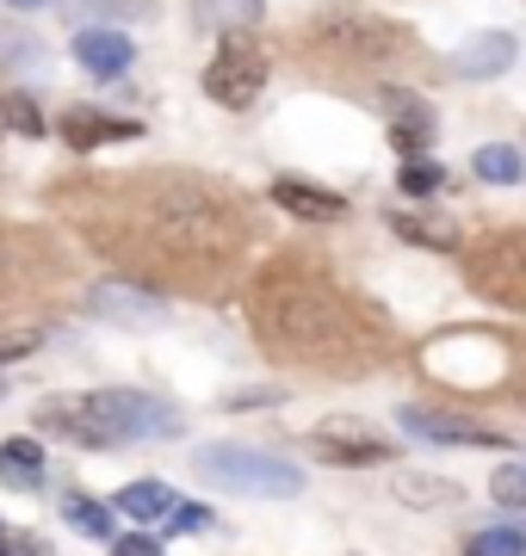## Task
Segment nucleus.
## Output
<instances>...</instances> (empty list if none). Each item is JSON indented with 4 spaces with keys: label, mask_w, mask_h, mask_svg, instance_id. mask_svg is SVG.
I'll return each mask as SVG.
<instances>
[{
    "label": "nucleus",
    "mask_w": 526,
    "mask_h": 556,
    "mask_svg": "<svg viewBox=\"0 0 526 556\" xmlns=\"http://www.w3.org/2000/svg\"><path fill=\"white\" fill-rule=\"evenodd\" d=\"M261 334L266 346L310 358V365H341L360 353V321L323 285H273L261 298Z\"/></svg>",
    "instance_id": "1"
},
{
    "label": "nucleus",
    "mask_w": 526,
    "mask_h": 556,
    "mask_svg": "<svg viewBox=\"0 0 526 556\" xmlns=\"http://www.w3.org/2000/svg\"><path fill=\"white\" fill-rule=\"evenodd\" d=\"M155 241L180 260H223L236 248V204L199 179H174L155 204Z\"/></svg>",
    "instance_id": "2"
},
{
    "label": "nucleus",
    "mask_w": 526,
    "mask_h": 556,
    "mask_svg": "<svg viewBox=\"0 0 526 556\" xmlns=\"http://www.w3.org/2000/svg\"><path fill=\"white\" fill-rule=\"evenodd\" d=\"M192 470H199V482H211L223 495H254V501L304 495V470L273 452H254V445H199Z\"/></svg>",
    "instance_id": "3"
},
{
    "label": "nucleus",
    "mask_w": 526,
    "mask_h": 556,
    "mask_svg": "<svg viewBox=\"0 0 526 556\" xmlns=\"http://www.w3.org/2000/svg\"><path fill=\"white\" fill-rule=\"evenodd\" d=\"M310 38L323 43L335 62H353V68H372V62H390V56L409 50V38L397 31V25L372 20V13H360V7H323V20H316Z\"/></svg>",
    "instance_id": "4"
},
{
    "label": "nucleus",
    "mask_w": 526,
    "mask_h": 556,
    "mask_svg": "<svg viewBox=\"0 0 526 556\" xmlns=\"http://www.w3.org/2000/svg\"><path fill=\"white\" fill-rule=\"evenodd\" d=\"M310 452L323 457V464H335V470H378V464L397 457V445L360 415H328L310 427Z\"/></svg>",
    "instance_id": "5"
},
{
    "label": "nucleus",
    "mask_w": 526,
    "mask_h": 556,
    "mask_svg": "<svg viewBox=\"0 0 526 556\" xmlns=\"http://www.w3.org/2000/svg\"><path fill=\"white\" fill-rule=\"evenodd\" d=\"M204 93H211L223 112H248V105L266 93V56L248 38H223L217 56L204 62Z\"/></svg>",
    "instance_id": "6"
},
{
    "label": "nucleus",
    "mask_w": 526,
    "mask_h": 556,
    "mask_svg": "<svg viewBox=\"0 0 526 556\" xmlns=\"http://www.w3.org/2000/svg\"><path fill=\"white\" fill-rule=\"evenodd\" d=\"M82 402L105 420V433L118 439V445H130V439H174V433H180V415H174L167 402L142 396V390H93V396H82Z\"/></svg>",
    "instance_id": "7"
},
{
    "label": "nucleus",
    "mask_w": 526,
    "mask_h": 556,
    "mask_svg": "<svg viewBox=\"0 0 526 556\" xmlns=\"http://www.w3.org/2000/svg\"><path fill=\"white\" fill-rule=\"evenodd\" d=\"M397 427L427 445H477V452H514V439L502 427H484V420L459 415V408H397Z\"/></svg>",
    "instance_id": "8"
},
{
    "label": "nucleus",
    "mask_w": 526,
    "mask_h": 556,
    "mask_svg": "<svg viewBox=\"0 0 526 556\" xmlns=\"http://www.w3.org/2000/svg\"><path fill=\"white\" fill-rule=\"evenodd\" d=\"M87 303H93L100 321H118V328H162L167 321V303L155 291H142V285H124V278H100L87 291Z\"/></svg>",
    "instance_id": "9"
},
{
    "label": "nucleus",
    "mask_w": 526,
    "mask_h": 556,
    "mask_svg": "<svg viewBox=\"0 0 526 556\" xmlns=\"http://www.w3.org/2000/svg\"><path fill=\"white\" fill-rule=\"evenodd\" d=\"M385 112H390V142H397V155H427V142L440 130L434 118V105L422 93H409V87H385Z\"/></svg>",
    "instance_id": "10"
},
{
    "label": "nucleus",
    "mask_w": 526,
    "mask_h": 556,
    "mask_svg": "<svg viewBox=\"0 0 526 556\" xmlns=\"http://www.w3.org/2000/svg\"><path fill=\"white\" fill-rule=\"evenodd\" d=\"M514 56H521V43H514V31H477V38H465L459 50H452V75L465 80H489V75H508L514 68Z\"/></svg>",
    "instance_id": "11"
},
{
    "label": "nucleus",
    "mask_w": 526,
    "mask_h": 556,
    "mask_svg": "<svg viewBox=\"0 0 526 556\" xmlns=\"http://www.w3.org/2000/svg\"><path fill=\"white\" fill-rule=\"evenodd\" d=\"M38 427L43 433H57V439H75V445H87V452H112L118 439L105 433V420L87 408V402H43L38 408Z\"/></svg>",
    "instance_id": "12"
},
{
    "label": "nucleus",
    "mask_w": 526,
    "mask_h": 556,
    "mask_svg": "<svg viewBox=\"0 0 526 556\" xmlns=\"http://www.w3.org/2000/svg\"><path fill=\"white\" fill-rule=\"evenodd\" d=\"M75 62H82L93 80H118L130 62H137V50H130V38L124 31H105V25H87V31H75Z\"/></svg>",
    "instance_id": "13"
},
{
    "label": "nucleus",
    "mask_w": 526,
    "mask_h": 556,
    "mask_svg": "<svg viewBox=\"0 0 526 556\" xmlns=\"http://www.w3.org/2000/svg\"><path fill=\"white\" fill-rule=\"evenodd\" d=\"M130 137H142L137 118H105V112H93V105H75V112L62 118V142H68L75 155L100 149V142H130Z\"/></svg>",
    "instance_id": "14"
},
{
    "label": "nucleus",
    "mask_w": 526,
    "mask_h": 556,
    "mask_svg": "<svg viewBox=\"0 0 526 556\" xmlns=\"http://www.w3.org/2000/svg\"><path fill=\"white\" fill-rule=\"evenodd\" d=\"M273 204L279 211H291V217H304V223H335L347 217V199L341 192H323V186H310V179H273Z\"/></svg>",
    "instance_id": "15"
},
{
    "label": "nucleus",
    "mask_w": 526,
    "mask_h": 556,
    "mask_svg": "<svg viewBox=\"0 0 526 556\" xmlns=\"http://www.w3.org/2000/svg\"><path fill=\"white\" fill-rule=\"evenodd\" d=\"M390 229L403 241H415V248H434V254L459 248V223L446 217V211H390Z\"/></svg>",
    "instance_id": "16"
},
{
    "label": "nucleus",
    "mask_w": 526,
    "mask_h": 556,
    "mask_svg": "<svg viewBox=\"0 0 526 556\" xmlns=\"http://www.w3.org/2000/svg\"><path fill=\"white\" fill-rule=\"evenodd\" d=\"M0 482H7V489H38L43 482V445L38 439H7V445H0Z\"/></svg>",
    "instance_id": "17"
},
{
    "label": "nucleus",
    "mask_w": 526,
    "mask_h": 556,
    "mask_svg": "<svg viewBox=\"0 0 526 556\" xmlns=\"http://www.w3.org/2000/svg\"><path fill=\"white\" fill-rule=\"evenodd\" d=\"M471 167H477L484 186H521V179H526V161H521L514 142H484V149L471 155Z\"/></svg>",
    "instance_id": "18"
},
{
    "label": "nucleus",
    "mask_w": 526,
    "mask_h": 556,
    "mask_svg": "<svg viewBox=\"0 0 526 556\" xmlns=\"http://www.w3.org/2000/svg\"><path fill=\"white\" fill-rule=\"evenodd\" d=\"M440 186H446V167H440V161L409 155L403 167H397V192H403V199H434Z\"/></svg>",
    "instance_id": "19"
},
{
    "label": "nucleus",
    "mask_w": 526,
    "mask_h": 556,
    "mask_svg": "<svg viewBox=\"0 0 526 556\" xmlns=\"http://www.w3.org/2000/svg\"><path fill=\"white\" fill-rule=\"evenodd\" d=\"M112 507H124L130 519H142V526H149V519H162L167 507H174V495H167L162 482H130V489H118V501H112Z\"/></svg>",
    "instance_id": "20"
},
{
    "label": "nucleus",
    "mask_w": 526,
    "mask_h": 556,
    "mask_svg": "<svg viewBox=\"0 0 526 556\" xmlns=\"http://www.w3.org/2000/svg\"><path fill=\"white\" fill-rule=\"evenodd\" d=\"M62 519H68L82 538H112V507L93 501V495H68L62 501Z\"/></svg>",
    "instance_id": "21"
},
{
    "label": "nucleus",
    "mask_w": 526,
    "mask_h": 556,
    "mask_svg": "<svg viewBox=\"0 0 526 556\" xmlns=\"http://www.w3.org/2000/svg\"><path fill=\"white\" fill-rule=\"evenodd\" d=\"M254 20H261V0H199V25H217V31H242Z\"/></svg>",
    "instance_id": "22"
},
{
    "label": "nucleus",
    "mask_w": 526,
    "mask_h": 556,
    "mask_svg": "<svg viewBox=\"0 0 526 556\" xmlns=\"http://www.w3.org/2000/svg\"><path fill=\"white\" fill-rule=\"evenodd\" d=\"M397 495L409 507H459V482H440V477H403L397 482Z\"/></svg>",
    "instance_id": "23"
},
{
    "label": "nucleus",
    "mask_w": 526,
    "mask_h": 556,
    "mask_svg": "<svg viewBox=\"0 0 526 556\" xmlns=\"http://www.w3.org/2000/svg\"><path fill=\"white\" fill-rule=\"evenodd\" d=\"M43 346V321H7L0 328V365H20Z\"/></svg>",
    "instance_id": "24"
},
{
    "label": "nucleus",
    "mask_w": 526,
    "mask_h": 556,
    "mask_svg": "<svg viewBox=\"0 0 526 556\" xmlns=\"http://www.w3.org/2000/svg\"><path fill=\"white\" fill-rule=\"evenodd\" d=\"M465 556H526V538L514 526H489V532H477L465 544Z\"/></svg>",
    "instance_id": "25"
},
{
    "label": "nucleus",
    "mask_w": 526,
    "mask_h": 556,
    "mask_svg": "<svg viewBox=\"0 0 526 556\" xmlns=\"http://www.w3.org/2000/svg\"><path fill=\"white\" fill-rule=\"evenodd\" d=\"M489 495L502 501V507H526V464H502L489 477Z\"/></svg>",
    "instance_id": "26"
},
{
    "label": "nucleus",
    "mask_w": 526,
    "mask_h": 556,
    "mask_svg": "<svg viewBox=\"0 0 526 556\" xmlns=\"http://www.w3.org/2000/svg\"><path fill=\"white\" fill-rule=\"evenodd\" d=\"M162 519H167V532H204V526H211V514H204L199 501H174Z\"/></svg>",
    "instance_id": "27"
},
{
    "label": "nucleus",
    "mask_w": 526,
    "mask_h": 556,
    "mask_svg": "<svg viewBox=\"0 0 526 556\" xmlns=\"http://www.w3.org/2000/svg\"><path fill=\"white\" fill-rule=\"evenodd\" d=\"M7 124L25 130V137H43V118H38V105L32 100H7Z\"/></svg>",
    "instance_id": "28"
},
{
    "label": "nucleus",
    "mask_w": 526,
    "mask_h": 556,
    "mask_svg": "<svg viewBox=\"0 0 526 556\" xmlns=\"http://www.w3.org/2000/svg\"><path fill=\"white\" fill-rule=\"evenodd\" d=\"M0 556H43L38 538H25L20 526H0Z\"/></svg>",
    "instance_id": "29"
},
{
    "label": "nucleus",
    "mask_w": 526,
    "mask_h": 556,
    "mask_svg": "<svg viewBox=\"0 0 526 556\" xmlns=\"http://www.w3.org/2000/svg\"><path fill=\"white\" fill-rule=\"evenodd\" d=\"M112 556H162V544H155V538H142V532H130V538L112 544Z\"/></svg>",
    "instance_id": "30"
},
{
    "label": "nucleus",
    "mask_w": 526,
    "mask_h": 556,
    "mask_svg": "<svg viewBox=\"0 0 526 556\" xmlns=\"http://www.w3.org/2000/svg\"><path fill=\"white\" fill-rule=\"evenodd\" d=\"M68 7H105V13H124V20L142 13V0H68Z\"/></svg>",
    "instance_id": "31"
},
{
    "label": "nucleus",
    "mask_w": 526,
    "mask_h": 556,
    "mask_svg": "<svg viewBox=\"0 0 526 556\" xmlns=\"http://www.w3.org/2000/svg\"><path fill=\"white\" fill-rule=\"evenodd\" d=\"M13 273H20V254H13V241L0 236V278H13Z\"/></svg>",
    "instance_id": "32"
},
{
    "label": "nucleus",
    "mask_w": 526,
    "mask_h": 556,
    "mask_svg": "<svg viewBox=\"0 0 526 556\" xmlns=\"http://www.w3.org/2000/svg\"><path fill=\"white\" fill-rule=\"evenodd\" d=\"M508 254H521V266H526V236H521V241H508Z\"/></svg>",
    "instance_id": "33"
},
{
    "label": "nucleus",
    "mask_w": 526,
    "mask_h": 556,
    "mask_svg": "<svg viewBox=\"0 0 526 556\" xmlns=\"http://www.w3.org/2000/svg\"><path fill=\"white\" fill-rule=\"evenodd\" d=\"M0 137H7V100H0Z\"/></svg>",
    "instance_id": "34"
},
{
    "label": "nucleus",
    "mask_w": 526,
    "mask_h": 556,
    "mask_svg": "<svg viewBox=\"0 0 526 556\" xmlns=\"http://www.w3.org/2000/svg\"><path fill=\"white\" fill-rule=\"evenodd\" d=\"M13 7H20V13H25V7H38V0H13Z\"/></svg>",
    "instance_id": "35"
},
{
    "label": "nucleus",
    "mask_w": 526,
    "mask_h": 556,
    "mask_svg": "<svg viewBox=\"0 0 526 556\" xmlns=\"http://www.w3.org/2000/svg\"><path fill=\"white\" fill-rule=\"evenodd\" d=\"M0 390H7V378H0Z\"/></svg>",
    "instance_id": "36"
}]
</instances>
